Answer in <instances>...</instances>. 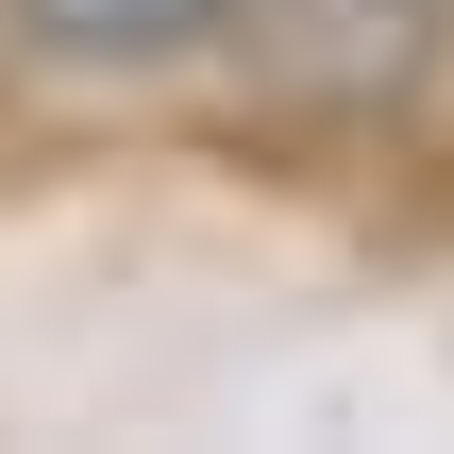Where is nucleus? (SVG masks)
Here are the masks:
<instances>
[{"instance_id": "f03ea898", "label": "nucleus", "mask_w": 454, "mask_h": 454, "mask_svg": "<svg viewBox=\"0 0 454 454\" xmlns=\"http://www.w3.org/2000/svg\"><path fill=\"white\" fill-rule=\"evenodd\" d=\"M17 34H34L51 67H101V84H135V67H185V51H219V34H236V0H17Z\"/></svg>"}, {"instance_id": "f257e3e1", "label": "nucleus", "mask_w": 454, "mask_h": 454, "mask_svg": "<svg viewBox=\"0 0 454 454\" xmlns=\"http://www.w3.org/2000/svg\"><path fill=\"white\" fill-rule=\"evenodd\" d=\"M236 17H253V67L286 101H320V118L387 101L421 67V34H438V0H236Z\"/></svg>"}]
</instances>
